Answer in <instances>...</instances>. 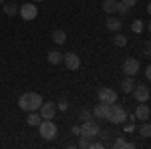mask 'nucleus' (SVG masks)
Segmentation results:
<instances>
[{
  "label": "nucleus",
  "instance_id": "423d86ee",
  "mask_svg": "<svg viewBox=\"0 0 151 149\" xmlns=\"http://www.w3.org/2000/svg\"><path fill=\"white\" fill-rule=\"evenodd\" d=\"M81 135H85V137H89V139H95L97 135H99V125H97L95 121H91V119L83 121V125H81Z\"/></svg>",
  "mask_w": 151,
  "mask_h": 149
},
{
  "label": "nucleus",
  "instance_id": "9b49d317",
  "mask_svg": "<svg viewBox=\"0 0 151 149\" xmlns=\"http://www.w3.org/2000/svg\"><path fill=\"white\" fill-rule=\"evenodd\" d=\"M149 115H151V109L147 103H139V107L135 109V119L139 121H149Z\"/></svg>",
  "mask_w": 151,
  "mask_h": 149
},
{
  "label": "nucleus",
  "instance_id": "f3484780",
  "mask_svg": "<svg viewBox=\"0 0 151 149\" xmlns=\"http://www.w3.org/2000/svg\"><path fill=\"white\" fill-rule=\"evenodd\" d=\"M52 40H55L57 45H65V42H67V32H65V30H60V28L52 30Z\"/></svg>",
  "mask_w": 151,
  "mask_h": 149
},
{
  "label": "nucleus",
  "instance_id": "f8f14e48",
  "mask_svg": "<svg viewBox=\"0 0 151 149\" xmlns=\"http://www.w3.org/2000/svg\"><path fill=\"white\" fill-rule=\"evenodd\" d=\"M93 115L97 117V119H107V115H109V105L99 101V103L95 105V109H93Z\"/></svg>",
  "mask_w": 151,
  "mask_h": 149
},
{
  "label": "nucleus",
  "instance_id": "4be33fe9",
  "mask_svg": "<svg viewBox=\"0 0 151 149\" xmlns=\"http://www.w3.org/2000/svg\"><path fill=\"white\" fill-rule=\"evenodd\" d=\"M139 133H141V137H145V139L151 135V125H149V121H143V125H141Z\"/></svg>",
  "mask_w": 151,
  "mask_h": 149
},
{
  "label": "nucleus",
  "instance_id": "4468645a",
  "mask_svg": "<svg viewBox=\"0 0 151 149\" xmlns=\"http://www.w3.org/2000/svg\"><path fill=\"white\" fill-rule=\"evenodd\" d=\"M133 87H135V81H133V77H129V75H125V79L121 81V91L123 93H131L133 91Z\"/></svg>",
  "mask_w": 151,
  "mask_h": 149
},
{
  "label": "nucleus",
  "instance_id": "9d476101",
  "mask_svg": "<svg viewBox=\"0 0 151 149\" xmlns=\"http://www.w3.org/2000/svg\"><path fill=\"white\" fill-rule=\"evenodd\" d=\"M38 113H40V117L42 119H55V115H57V105L50 103V101H42V105H40V109H38Z\"/></svg>",
  "mask_w": 151,
  "mask_h": 149
},
{
  "label": "nucleus",
  "instance_id": "ddd939ff",
  "mask_svg": "<svg viewBox=\"0 0 151 149\" xmlns=\"http://www.w3.org/2000/svg\"><path fill=\"white\" fill-rule=\"evenodd\" d=\"M105 24H107V30H111V32H119V30H121V26H123V22H121L117 16H109Z\"/></svg>",
  "mask_w": 151,
  "mask_h": 149
},
{
  "label": "nucleus",
  "instance_id": "39448f33",
  "mask_svg": "<svg viewBox=\"0 0 151 149\" xmlns=\"http://www.w3.org/2000/svg\"><path fill=\"white\" fill-rule=\"evenodd\" d=\"M18 14L22 16L24 20H35L38 16V8L35 6V2H26L22 6H18Z\"/></svg>",
  "mask_w": 151,
  "mask_h": 149
},
{
  "label": "nucleus",
  "instance_id": "f03ea898",
  "mask_svg": "<svg viewBox=\"0 0 151 149\" xmlns=\"http://www.w3.org/2000/svg\"><path fill=\"white\" fill-rule=\"evenodd\" d=\"M107 119H109L113 125H121V123L127 121V113H125V109L115 101V103L109 105V115H107Z\"/></svg>",
  "mask_w": 151,
  "mask_h": 149
},
{
  "label": "nucleus",
  "instance_id": "bb28decb",
  "mask_svg": "<svg viewBox=\"0 0 151 149\" xmlns=\"http://www.w3.org/2000/svg\"><path fill=\"white\" fill-rule=\"evenodd\" d=\"M58 109H60V111H67V109H69V103H67V99H60V103H58Z\"/></svg>",
  "mask_w": 151,
  "mask_h": 149
},
{
  "label": "nucleus",
  "instance_id": "cd10ccee",
  "mask_svg": "<svg viewBox=\"0 0 151 149\" xmlns=\"http://www.w3.org/2000/svg\"><path fill=\"white\" fill-rule=\"evenodd\" d=\"M121 2H123V4H125V6H129V8H131V6H135V4H137V0H121Z\"/></svg>",
  "mask_w": 151,
  "mask_h": 149
},
{
  "label": "nucleus",
  "instance_id": "393cba45",
  "mask_svg": "<svg viewBox=\"0 0 151 149\" xmlns=\"http://www.w3.org/2000/svg\"><path fill=\"white\" fill-rule=\"evenodd\" d=\"M129 10H131L129 6H125L123 2H119V6H117V12H119V14H123V16H125V14H129Z\"/></svg>",
  "mask_w": 151,
  "mask_h": 149
},
{
  "label": "nucleus",
  "instance_id": "dca6fc26",
  "mask_svg": "<svg viewBox=\"0 0 151 149\" xmlns=\"http://www.w3.org/2000/svg\"><path fill=\"white\" fill-rule=\"evenodd\" d=\"M47 60L50 63V65H60V63H63V55H60L58 50H48Z\"/></svg>",
  "mask_w": 151,
  "mask_h": 149
},
{
  "label": "nucleus",
  "instance_id": "2f4dec72",
  "mask_svg": "<svg viewBox=\"0 0 151 149\" xmlns=\"http://www.w3.org/2000/svg\"><path fill=\"white\" fill-rule=\"evenodd\" d=\"M30 2H42V0H30Z\"/></svg>",
  "mask_w": 151,
  "mask_h": 149
},
{
  "label": "nucleus",
  "instance_id": "a878e982",
  "mask_svg": "<svg viewBox=\"0 0 151 149\" xmlns=\"http://www.w3.org/2000/svg\"><path fill=\"white\" fill-rule=\"evenodd\" d=\"M79 119H81V121L91 119V111H87V109H85V111H81V113H79Z\"/></svg>",
  "mask_w": 151,
  "mask_h": 149
},
{
  "label": "nucleus",
  "instance_id": "b1692460",
  "mask_svg": "<svg viewBox=\"0 0 151 149\" xmlns=\"http://www.w3.org/2000/svg\"><path fill=\"white\" fill-rule=\"evenodd\" d=\"M79 147L83 149H87V147H91V143H93V139H89V137H85V135H79Z\"/></svg>",
  "mask_w": 151,
  "mask_h": 149
},
{
  "label": "nucleus",
  "instance_id": "6ab92c4d",
  "mask_svg": "<svg viewBox=\"0 0 151 149\" xmlns=\"http://www.w3.org/2000/svg\"><path fill=\"white\" fill-rule=\"evenodd\" d=\"M4 14H6V16L18 14V4H14V2H4Z\"/></svg>",
  "mask_w": 151,
  "mask_h": 149
},
{
  "label": "nucleus",
  "instance_id": "1a4fd4ad",
  "mask_svg": "<svg viewBox=\"0 0 151 149\" xmlns=\"http://www.w3.org/2000/svg\"><path fill=\"white\" fill-rule=\"evenodd\" d=\"M123 73L125 75H129V77H135L137 73H139V60L133 57H129L123 60Z\"/></svg>",
  "mask_w": 151,
  "mask_h": 149
},
{
  "label": "nucleus",
  "instance_id": "c756f323",
  "mask_svg": "<svg viewBox=\"0 0 151 149\" xmlns=\"http://www.w3.org/2000/svg\"><path fill=\"white\" fill-rule=\"evenodd\" d=\"M73 135H81V127H79V125L73 127Z\"/></svg>",
  "mask_w": 151,
  "mask_h": 149
},
{
  "label": "nucleus",
  "instance_id": "6e6552de",
  "mask_svg": "<svg viewBox=\"0 0 151 149\" xmlns=\"http://www.w3.org/2000/svg\"><path fill=\"white\" fill-rule=\"evenodd\" d=\"M63 63H65V67L69 71H79L81 67V58L77 53H67V55H63Z\"/></svg>",
  "mask_w": 151,
  "mask_h": 149
},
{
  "label": "nucleus",
  "instance_id": "20e7f679",
  "mask_svg": "<svg viewBox=\"0 0 151 149\" xmlns=\"http://www.w3.org/2000/svg\"><path fill=\"white\" fill-rule=\"evenodd\" d=\"M131 95H133V99L137 101V103H147L151 97V91L147 85H135L133 87V91H131Z\"/></svg>",
  "mask_w": 151,
  "mask_h": 149
},
{
  "label": "nucleus",
  "instance_id": "2eb2a0df",
  "mask_svg": "<svg viewBox=\"0 0 151 149\" xmlns=\"http://www.w3.org/2000/svg\"><path fill=\"white\" fill-rule=\"evenodd\" d=\"M42 121V117L40 113H36V111H28V117H26V123L30 127H38V123Z\"/></svg>",
  "mask_w": 151,
  "mask_h": 149
},
{
  "label": "nucleus",
  "instance_id": "0eeeda50",
  "mask_svg": "<svg viewBox=\"0 0 151 149\" xmlns=\"http://www.w3.org/2000/svg\"><path fill=\"white\" fill-rule=\"evenodd\" d=\"M97 97H99L101 103H107V105H111V103L117 101V93L113 91V89H109V87H101V89L97 91Z\"/></svg>",
  "mask_w": 151,
  "mask_h": 149
},
{
  "label": "nucleus",
  "instance_id": "5701e85b",
  "mask_svg": "<svg viewBox=\"0 0 151 149\" xmlns=\"http://www.w3.org/2000/svg\"><path fill=\"white\" fill-rule=\"evenodd\" d=\"M143 26H145V24L141 22V20H133V24H131V30H133L135 35H141V32H143Z\"/></svg>",
  "mask_w": 151,
  "mask_h": 149
},
{
  "label": "nucleus",
  "instance_id": "7c9ffc66",
  "mask_svg": "<svg viewBox=\"0 0 151 149\" xmlns=\"http://www.w3.org/2000/svg\"><path fill=\"white\" fill-rule=\"evenodd\" d=\"M143 53H145V57H149L151 48H149V42H145V48H143Z\"/></svg>",
  "mask_w": 151,
  "mask_h": 149
},
{
  "label": "nucleus",
  "instance_id": "f257e3e1",
  "mask_svg": "<svg viewBox=\"0 0 151 149\" xmlns=\"http://www.w3.org/2000/svg\"><path fill=\"white\" fill-rule=\"evenodd\" d=\"M40 105H42V97L35 91L24 93V95H20V99H18V107L22 111H38Z\"/></svg>",
  "mask_w": 151,
  "mask_h": 149
},
{
  "label": "nucleus",
  "instance_id": "aec40b11",
  "mask_svg": "<svg viewBox=\"0 0 151 149\" xmlns=\"http://www.w3.org/2000/svg\"><path fill=\"white\" fill-rule=\"evenodd\" d=\"M113 45L115 46H125L127 45V36L121 35V32H115V36H113Z\"/></svg>",
  "mask_w": 151,
  "mask_h": 149
},
{
  "label": "nucleus",
  "instance_id": "7ed1b4c3",
  "mask_svg": "<svg viewBox=\"0 0 151 149\" xmlns=\"http://www.w3.org/2000/svg\"><path fill=\"white\" fill-rule=\"evenodd\" d=\"M38 131H40V137L45 139V141H50V139L57 137V125H55V121L52 119H42L40 123H38Z\"/></svg>",
  "mask_w": 151,
  "mask_h": 149
},
{
  "label": "nucleus",
  "instance_id": "a211bd4d",
  "mask_svg": "<svg viewBox=\"0 0 151 149\" xmlns=\"http://www.w3.org/2000/svg\"><path fill=\"white\" fill-rule=\"evenodd\" d=\"M117 6H119V0H105L103 2V10L107 12V14L117 12Z\"/></svg>",
  "mask_w": 151,
  "mask_h": 149
},
{
  "label": "nucleus",
  "instance_id": "412c9836",
  "mask_svg": "<svg viewBox=\"0 0 151 149\" xmlns=\"http://www.w3.org/2000/svg\"><path fill=\"white\" fill-rule=\"evenodd\" d=\"M113 147H117V149H121V147H125V149H133L135 145H133V143H129V141H125L123 137H119L115 143H113Z\"/></svg>",
  "mask_w": 151,
  "mask_h": 149
},
{
  "label": "nucleus",
  "instance_id": "473e14b6",
  "mask_svg": "<svg viewBox=\"0 0 151 149\" xmlns=\"http://www.w3.org/2000/svg\"><path fill=\"white\" fill-rule=\"evenodd\" d=\"M4 2H6V0H0V4H4Z\"/></svg>",
  "mask_w": 151,
  "mask_h": 149
},
{
  "label": "nucleus",
  "instance_id": "c85d7f7f",
  "mask_svg": "<svg viewBox=\"0 0 151 149\" xmlns=\"http://www.w3.org/2000/svg\"><path fill=\"white\" fill-rule=\"evenodd\" d=\"M143 73H145V79L149 81L151 79V67H145V71H143Z\"/></svg>",
  "mask_w": 151,
  "mask_h": 149
}]
</instances>
